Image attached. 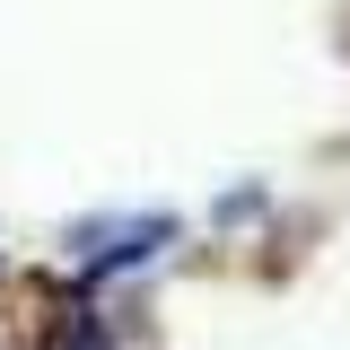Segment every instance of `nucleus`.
I'll return each instance as SVG.
<instances>
[{
	"mask_svg": "<svg viewBox=\"0 0 350 350\" xmlns=\"http://www.w3.org/2000/svg\"><path fill=\"white\" fill-rule=\"evenodd\" d=\"M175 237H184L175 211H88L62 228V254L79 262V289H114L131 271H149Z\"/></svg>",
	"mask_w": 350,
	"mask_h": 350,
	"instance_id": "1",
	"label": "nucleus"
},
{
	"mask_svg": "<svg viewBox=\"0 0 350 350\" xmlns=\"http://www.w3.org/2000/svg\"><path fill=\"white\" fill-rule=\"evenodd\" d=\"M262 211H271V184H228L211 202V228H254Z\"/></svg>",
	"mask_w": 350,
	"mask_h": 350,
	"instance_id": "2",
	"label": "nucleus"
}]
</instances>
